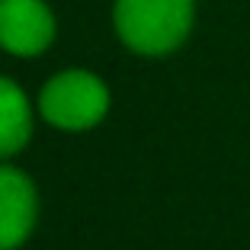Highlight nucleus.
<instances>
[{"label": "nucleus", "mask_w": 250, "mask_h": 250, "mask_svg": "<svg viewBox=\"0 0 250 250\" xmlns=\"http://www.w3.org/2000/svg\"><path fill=\"white\" fill-rule=\"evenodd\" d=\"M196 0H116V32L138 55H170L186 42Z\"/></svg>", "instance_id": "obj_1"}, {"label": "nucleus", "mask_w": 250, "mask_h": 250, "mask_svg": "<svg viewBox=\"0 0 250 250\" xmlns=\"http://www.w3.org/2000/svg\"><path fill=\"white\" fill-rule=\"evenodd\" d=\"M39 109L58 128L83 132L106 116L109 90L90 71H64L45 83L42 96H39Z\"/></svg>", "instance_id": "obj_2"}, {"label": "nucleus", "mask_w": 250, "mask_h": 250, "mask_svg": "<svg viewBox=\"0 0 250 250\" xmlns=\"http://www.w3.org/2000/svg\"><path fill=\"white\" fill-rule=\"evenodd\" d=\"M55 39V16L42 0H0V48L20 58L42 55Z\"/></svg>", "instance_id": "obj_3"}, {"label": "nucleus", "mask_w": 250, "mask_h": 250, "mask_svg": "<svg viewBox=\"0 0 250 250\" xmlns=\"http://www.w3.org/2000/svg\"><path fill=\"white\" fill-rule=\"evenodd\" d=\"M39 199L32 180L16 167H0V250H16L36 228Z\"/></svg>", "instance_id": "obj_4"}, {"label": "nucleus", "mask_w": 250, "mask_h": 250, "mask_svg": "<svg viewBox=\"0 0 250 250\" xmlns=\"http://www.w3.org/2000/svg\"><path fill=\"white\" fill-rule=\"evenodd\" d=\"M29 135H32L29 100L10 77H0V157L22 151Z\"/></svg>", "instance_id": "obj_5"}]
</instances>
